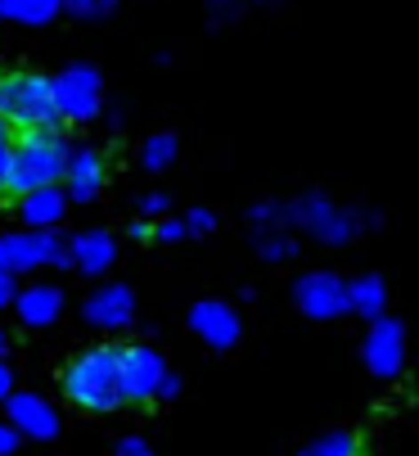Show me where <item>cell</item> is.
Segmentation results:
<instances>
[{
	"instance_id": "1",
	"label": "cell",
	"mask_w": 419,
	"mask_h": 456,
	"mask_svg": "<svg viewBox=\"0 0 419 456\" xmlns=\"http://www.w3.org/2000/svg\"><path fill=\"white\" fill-rule=\"evenodd\" d=\"M117 353H122V348H113V344H95V348H86L82 357L68 362V370H63V394H68V403L82 407V411H95V416L113 411V407L122 403V388H117Z\"/></svg>"
},
{
	"instance_id": "2",
	"label": "cell",
	"mask_w": 419,
	"mask_h": 456,
	"mask_svg": "<svg viewBox=\"0 0 419 456\" xmlns=\"http://www.w3.org/2000/svg\"><path fill=\"white\" fill-rule=\"evenodd\" d=\"M0 122L14 126L19 136L59 132L63 118L54 109L50 77H41V73H0Z\"/></svg>"
},
{
	"instance_id": "3",
	"label": "cell",
	"mask_w": 419,
	"mask_h": 456,
	"mask_svg": "<svg viewBox=\"0 0 419 456\" xmlns=\"http://www.w3.org/2000/svg\"><path fill=\"white\" fill-rule=\"evenodd\" d=\"M68 163V141L59 132H28L19 136V145H10V181L5 194H32L41 185H59Z\"/></svg>"
},
{
	"instance_id": "4",
	"label": "cell",
	"mask_w": 419,
	"mask_h": 456,
	"mask_svg": "<svg viewBox=\"0 0 419 456\" xmlns=\"http://www.w3.org/2000/svg\"><path fill=\"white\" fill-rule=\"evenodd\" d=\"M50 95L63 122H91L104 109V82L91 63H68L63 73L50 77Z\"/></svg>"
},
{
	"instance_id": "5",
	"label": "cell",
	"mask_w": 419,
	"mask_h": 456,
	"mask_svg": "<svg viewBox=\"0 0 419 456\" xmlns=\"http://www.w3.org/2000/svg\"><path fill=\"white\" fill-rule=\"evenodd\" d=\"M167 375V362L158 348L149 344H131L117 353V388H122V403H149L158 398V384Z\"/></svg>"
},
{
	"instance_id": "6",
	"label": "cell",
	"mask_w": 419,
	"mask_h": 456,
	"mask_svg": "<svg viewBox=\"0 0 419 456\" xmlns=\"http://www.w3.org/2000/svg\"><path fill=\"white\" fill-rule=\"evenodd\" d=\"M5 272H36V267H68V244L54 231H19L0 240Z\"/></svg>"
},
{
	"instance_id": "7",
	"label": "cell",
	"mask_w": 419,
	"mask_h": 456,
	"mask_svg": "<svg viewBox=\"0 0 419 456\" xmlns=\"http://www.w3.org/2000/svg\"><path fill=\"white\" fill-rule=\"evenodd\" d=\"M109 185V163L100 150L82 145V150H68V163H63V176H59V190L68 194V204H95Z\"/></svg>"
},
{
	"instance_id": "8",
	"label": "cell",
	"mask_w": 419,
	"mask_h": 456,
	"mask_svg": "<svg viewBox=\"0 0 419 456\" xmlns=\"http://www.w3.org/2000/svg\"><path fill=\"white\" fill-rule=\"evenodd\" d=\"M189 330H194L207 348L230 353V348L239 344V335H244V321H239V312H235L230 303H222V298H203V303L189 307Z\"/></svg>"
},
{
	"instance_id": "9",
	"label": "cell",
	"mask_w": 419,
	"mask_h": 456,
	"mask_svg": "<svg viewBox=\"0 0 419 456\" xmlns=\"http://www.w3.org/2000/svg\"><path fill=\"white\" fill-rule=\"evenodd\" d=\"M5 420L19 429V438H54L59 434V411L50 398L32 394V388H10L5 394Z\"/></svg>"
},
{
	"instance_id": "10",
	"label": "cell",
	"mask_w": 419,
	"mask_h": 456,
	"mask_svg": "<svg viewBox=\"0 0 419 456\" xmlns=\"http://www.w3.org/2000/svg\"><path fill=\"white\" fill-rule=\"evenodd\" d=\"M82 316H86V325H95V330H126V325L135 321V294L122 285V281H113V285H100L86 303H82Z\"/></svg>"
},
{
	"instance_id": "11",
	"label": "cell",
	"mask_w": 419,
	"mask_h": 456,
	"mask_svg": "<svg viewBox=\"0 0 419 456\" xmlns=\"http://www.w3.org/2000/svg\"><path fill=\"white\" fill-rule=\"evenodd\" d=\"M289 213V222H302L311 235H320V240H352V231L361 226L352 213H342V208H334L329 200H320V194H311V200H302V204H294V208H285Z\"/></svg>"
},
{
	"instance_id": "12",
	"label": "cell",
	"mask_w": 419,
	"mask_h": 456,
	"mask_svg": "<svg viewBox=\"0 0 419 456\" xmlns=\"http://www.w3.org/2000/svg\"><path fill=\"white\" fill-rule=\"evenodd\" d=\"M294 298H298V307H302L307 316H316V321H329V316L347 312V285H342L338 276H329V272L302 276V281L294 285Z\"/></svg>"
},
{
	"instance_id": "13",
	"label": "cell",
	"mask_w": 419,
	"mask_h": 456,
	"mask_svg": "<svg viewBox=\"0 0 419 456\" xmlns=\"http://www.w3.org/2000/svg\"><path fill=\"white\" fill-rule=\"evenodd\" d=\"M401 357H406V339H401V321H388L379 316L375 330L366 339V366L379 375V379H392L401 370Z\"/></svg>"
},
{
	"instance_id": "14",
	"label": "cell",
	"mask_w": 419,
	"mask_h": 456,
	"mask_svg": "<svg viewBox=\"0 0 419 456\" xmlns=\"http://www.w3.org/2000/svg\"><path fill=\"white\" fill-rule=\"evenodd\" d=\"M117 257V244L109 231H77L68 240V267L82 272V276H104Z\"/></svg>"
},
{
	"instance_id": "15",
	"label": "cell",
	"mask_w": 419,
	"mask_h": 456,
	"mask_svg": "<svg viewBox=\"0 0 419 456\" xmlns=\"http://www.w3.org/2000/svg\"><path fill=\"white\" fill-rule=\"evenodd\" d=\"M10 307L19 312L23 325H32V330H45V325H54L59 312H63V289H59V285H28V289L14 294Z\"/></svg>"
},
{
	"instance_id": "16",
	"label": "cell",
	"mask_w": 419,
	"mask_h": 456,
	"mask_svg": "<svg viewBox=\"0 0 419 456\" xmlns=\"http://www.w3.org/2000/svg\"><path fill=\"white\" fill-rule=\"evenodd\" d=\"M68 208H73V204H68V194L59 185H41V190H32V194L19 200V217L32 231H54L68 217Z\"/></svg>"
},
{
	"instance_id": "17",
	"label": "cell",
	"mask_w": 419,
	"mask_h": 456,
	"mask_svg": "<svg viewBox=\"0 0 419 456\" xmlns=\"http://www.w3.org/2000/svg\"><path fill=\"white\" fill-rule=\"evenodd\" d=\"M63 10V0H0V19L5 23H23V28H41Z\"/></svg>"
},
{
	"instance_id": "18",
	"label": "cell",
	"mask_w": 419,
	"mask_h": 456,
	"mask_svg": "<svg viewBox=\"0 0 419 456\" xmlns=\"http://www.w3.org/2000/svg\"><path fill=\"white\" fill-rule=\"evenodd\" d=\"M298 456H366V438H361V434L338 429V434H325V438L307 443Z\"/></svg>"
},
{
	"instance_id": "19",
	"label": "cell",
	"mask_w": 419,
	"mask_h": 456,
	"mask_svg": "<svg viewBox=\"0 0 419 456\" xmlns=\"http://www.w3.org/2000/svg\"><path fill=\"white\" fill-rule=\"evenodd\" d=\"M176 154H181V141H176L172 132H154L145 145H140V163H145L149 172L172 167V163H176Z\"/></svg>"
},
{
	"instance_id": "20",
	"label": "cell",
	"mask_w": 419,
	"mask_h": 456,
	"mask_svg": "<svg viewBox=\"0 0 419 456\" xmlns=\"http://www.w3.org/2000/svg\"><path fill=\"white\" fill-rule=\"evenodd\" d=\"M347 307H357V312H366V316H379V312H383V281L366 276V281H357V285H347Z\"/></svg>"
},
{
	"instance_id": "21",
	"label": "cell",
	"mask_w": 419,
	"mask_h": 456,
	"mask_svg": "<svg viewBox=\"0 0 419 456\" xmlns=\"http://www.w3.org/2000/svg\"><path fill=\"white\" fill-rule=\"evenodd\" d=\"M257 253L266 257V263H285V257H294V240L279 231V226H270V231H257Z\"/></svg>"
},
{
	"instance_id": "22",
	"label": "cell",
	"mask_w": 419,
	"mask_h": 456,
	"mask_svg": "<svg viewBox=\"0 0 419 456\" xmlns=\"http://www.w3.org/2000/svg\"><path fill=\"white\" fill-rule=\"evenodd\" d=\"M113 5H117V0H63V10H68V14H77V19H86V23L109 19Z\"/></svg>"
},
{
	"instance_id": "23",
	"label": "cell",
	"mask_w": 419,
	"mask_h": 456,
	"mask_svg": "<svg viewBox=\"0 0 419 456\" xmlns=\"http://www.w3.org/2000/svg\"><path fill=\"white\" fill-rule=\"evenodd\" d=\"M189 231H185V217H158L154 222V240H163V244H176V240H185Z\"/></svg>"
},
{
	"instance_id": "24",
	"label": "cell",
	"mask_w": 419,
	"mask_h": 456,
	"mask_svg": "<svg viewBox=\"0 0 419 456\" xmlns=\"http://www.w3.org/2000/svg\"><path fill=\"white\" fill-rule=\"evenodd\" d=\"M213 226H217V213H207V208H189L185 213V231L189 235H207Z\"/></svg>"
},
{
	"instance_id": "25",
	"label": "cell",
	"mask_w": 419,
	"mask_h": 456,
	"mask_svg": "<svg viewBox=\"0 0 419 456\" xmlns=\"http://www.w3.org/2000/svg\"><path fill=\"white\" fill-rule=\"evenodd\" d=\"M207 14H213V23H230L239 14V0H207Z\"/></svg>"
},
{
	"instance_id": "26",
	"label": "cell",
	"mask_w": 419,
	"mask_h": 456,
	"mask_svg": "<svg viewBox=\"0 0 419 456\" xmlns=\"http://www.w3.org/2000/svg\"><path fill=\"white\" fill-rule=\"evenodd\" d=\"M140 217H167V194H145V200H140Z\"/></svg>"
},
{
	"instance_id": "27",
	"label": "cell",
	"mask_w": 419,
	"mask_h": 456,
	"mask_svg": "<svg viewBox=\"0 0 419 456\" xmlns=\"http://www.w3.org/2000/svg\"><path fill=\"white\" fill-rule=\"evenodd\" d=\"M19 452V429L10 420H0V456H14Z\"/></svg>"
},
{
	"instance_id": "28",
	"label": "cell",
	"mask_w": 419,
	"mask_h": 456,
	"mask_svg": "<svg viewBox=\"0 0 419 456\" xmlns=\"http://www.w3.org/2000/svg\"><path fill=\"white\" fill-rule=\"evenodd\" d=\"M113 456H154V452H149V443H145V438H122Z\"/></svg>"
},
{
	"instance_id": "29",
	"label": "cell",
	"mask_w": 419,
	"mask_h": 456,
	"mask_svg": "<svg viewBox=\"0 0 419 456\" xmlns=\"http://www.w3.org/2000/svg\"><path fill=\"white\" fill-rule=\"evenodd\" d=\"M131 240H135V244L154 240V222H149V217H135V222H131Z\"/></svg>"
},
{
	"instance_id": "30",
	"label": "cell",
	"mask_w": 419,
	"mask_h": 456,
	"mask_svg": "<svg viewBox=\"0 0 419 456\" xmlns=\"http://www.w3.org/2000/svg\"><path fill=\"white\" fill-rule=\"evenodd\" d=\"M14 294H19V289H14V272H0V307H10Z\"/></svg>"
},
{
	"instance_id": "31",
	"label": "cell",
	"mask_w": 419,
	"mask_h": 456,
	"mask_svg": "<svg viewBox=\"0 0 419 456\" xmlns=\"http://www.w3.org/2000/svg\"><path fill=\"white\" fill-rule=\"evenodd\" d=\"M176 394H181V375H172V370H167V375H163V384H158V398H176Z\"/></svg>"
},
{
	"instance_id": "32",
	"label": "cell",
	"mask_w": 419,
	"mask_h": 456,
	"mask_svg": "<svg viewBox=\"0 0 419 456\" xmlns=\"http://www.w3.org/2000/svg\"><path fill=\"white\" fill-rule=\"evenodd\" d=\"M5 181H10V141H0V194H5Z\"/></svg>"
},
{
	"instance_id": "33",
	"label": "cell",
	"mask_w": 419,
	"mask_h": 456,
	"mask_svg": "<svg viewBox=\"0 0 419 456\" xmlns=\"http://www.w3.org/2000/svg\"><path fill=\"white\" fill-rule=\"evenodd\" d=\"M14 388V370L5 366V357H0V403H5V394Z\"/></svg>"
},
{
	"instance_id": "34",
	"label": "cell",
	"mask_w": 419,
	"mask_h": 456,
	"mask_svg": "<svg viewBox=\"0 0 419 456\" xmlns=\"http://www.w3.org/2000/svg\"><path fill=\"white\" fill-rule=\"evenodd\" d=\"M5 348H10V335H5V330H0V357H5Z\"/></svg>"
},
{
	"instance_id": "35",
	"label": "cell",
	"mask_w": 419,
	"mask_h": 456,
	"mask_svg": "<svg viewBox=\"0 0 419 456\" xmlns=\"http://www.w3.org/2000/svg\"><path fill=\"white\" fill-rule=\"evenodd\" d=\"M0 141H10V126L5 122H0Z\"/></svg>"
},
{
	"instance_id": "36",
	"label": "cell",
	"mask_w": 419,
	"mask_h": 456,
	"mask_svg": "<svg viewBox=\"0 0 419 456\" xmlns=\"http://www.w3.org/2000/svg\"><path fill=\"white\" fill-rule=\"evenodd\" d=\"M0 272H5V257H0Z\"/></svg>"
}]
</instances>
